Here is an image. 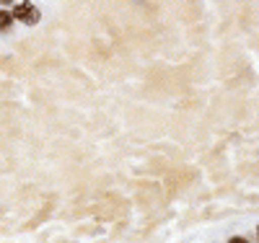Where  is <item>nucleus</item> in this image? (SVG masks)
Returning <instances> with one entry per match:
<instances>
[{
  "instance_id": "nucleus-3",
  "label": "nucleus",
  "mask_w": 259,
  "mask_h": 243,
  "mask_svg": "<svg viewBox=\"0 0 259 243\" xmlns=\"http://www.w3.org/2000/svg\"><path fill=\"white\" fill-rule=\"evenodd\" d=\"M228 243H249V240H246V238H241V235H233Z\"/></svg>"
},
{
  "instance_id": "nucleus-1",
  "label": "nucleus",
  "mask_w": 259,
  "mask_h": 243,
  "mask_svg": "<svg viewBox=\"0 0 259 243\" xmlns=\"http://www.w3.org/2000/svg\"><path fill=\"white\" fill-rule=\"evenodd\" d=\"M11 13H13V21H21V24H26V26H36L41 21V13L34 3H16L11 8Z\"/></svg>"
},
{
  "instance_id": "nucleus-2",
  "label": "nucleus",
  "mask_w": 259,
  "mask_h": 243,
  "mask_svg": "<svg viewBox=\"0 0 259 243\" xmlns=\"http://www.w3.org/2000/svg\"><path fill=\"white\" fill-rule=\"evenodd\" d=\"M11 26H13V13L8 8H0V34L11 31Z\"/></svg>"
}]
</instances>
